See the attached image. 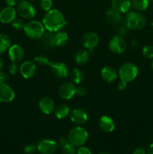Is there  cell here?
Instances as JSON below:
<instances>
[{
	"label": "cell",
	"instance_id": "7dc6e473",
	"mask_svg": "<svg viewBox=\"0 0 153 154\" xmlns=\"http://www.w3.org/2000/svg\"><path fill=\"white\" fill-rule=\"evenodd\" d=\"M151 26L153 28V20L151 22Z\"/></svg>",
	"mask_w": 153,
	"mask_h": 154
},
{
	"label": "cell",
	"instance_id": "d4e9b609",
	"mask_svg": "<svg viewBox=\"0 0 153 154\" xmlns=\"http://www.w3.org/2000/svg\"><path fill=\"white\" fill-rule=\"evenodd\" d=\"M88 59H89V54L86 50H80L74 55L75 63L80 66L86 64L88 61Z\"/></svg>",
	"mask_w": 153,
	"mask_h": 154
},
{
	"label": "cell",
	"instance_id": "4316f807",
	"mask_svg": "<svg viewBox=\"0 0 153 154\" xmlns=\"http://www.w3.org/2000/svg\"><path fill=\"white\" fill-rule=\"evenodd\" d=\"M69 75H70V78L71 79L72 82L76 84H78L82 82L84 78L83 73H82V72L80 69H74L70 72Z\"/></svg>",
	"mask_w": 153,
	"mask_h": 154
},
{
	"label": "cell",
	"instance_id": "4fadbf2b",
	"mask_svg": "<svg viewBox=\"0 0 153 154\" xmlns=\"http://www.w3.org/2000/svg\"><path fill=\"white\" fill-rule=\"evenodd\" d=\"M99 42V37L96 33L89 32L82 36V46L88 50H92L95 48Z\"/></svg>",
	"mask_w": 153,
	"mask_h": 154
},
{
	"label": "cell",
	"instance_id": "5bb4252c",
	"mask_svg": "<svg viewBox=\"0 0 153 154\" xmlns=\"http://www.w3.org/2000/svg\"><path fill=\"white\" fill-rule=\"evenodd\" d=\"M15 93L13 89L7 84H0V102L8 103L14 99Z\"/></svg>",
	"mask_w": 153,
	"mask_h": 154
},
{
	"label": "cell",
	"instance_id": "4dcf8cb0",
	"mask_svg": "<svg viewBox=\"0 0 153 154\" xmlns=\"http://www.w3.org/2000/svg\"><path fill=\"white\" fill-rule=\"evenodd\" d=\"M40 6L44 11L47 12L48 11L51 10L52 6V0H40Z\"/></svg>",
	"mask_w": 153,
	"mask_h": 154
},
{
	"label": "cell",
	"instance_id": "484cf974",
	"mask_svg": "<svg viewBox=\"0 0 153 154\" xmlns=\"http://www.w3.org/2000/svg\"><path fill=\"white\" fill-rule=\"evenodd\" d=\"M11 46V40L10 37L5 34L0 33V54H3Z\"/></svg>",
	"mask_w": 153,
	"mask_h": 154
},
{
	"label": "cell",
	"instance_id": "d590c367",
	"mask_svg": "<svg viewBox=\"0 0 153 154\" xmlns=\"http://www.w3.org/2000/svg\"><path fill=\"white\" fill-rule=\"evenodd\" d=\"M20 70V67L18 66L17 63H10L8 66V71L9 73L11 74V75H15V74L17 73L18 71Z\"/></svg>",
	"mask_w": 153,
	"mask_h": 154
},
{
	"label": "cell",
	"instance_id": "e575fe53",
	"mask_svg": "<svg viewBox=\"0 0 153 154\" xmlns=\"http://www.w3.org/2000/svg\"><path fill=\"white\" fill-rule=\"evenodd\" d=\"M117 33H118V35L121 36V37L124 38L125 36H127L129 33V29L128 27H126L125 26H121L120 27H118V29H117Z\"/></svg>",
	"mask_w": 153,
	"mask_h": 154
},
{
	"label": "cell",
	"instance_id": "8fae6325",
	"mask_svg": "<svg viewBox=\"0 0 153 154\" xmlns=\"http://www.w3.org/2000/svg\"><path fill=\"white\" fill-rule=\"evenodd\" d=\"M16 16V10L12 6H7L0 11V22L2 23H12Z\"/></svg>",
	"mask_w": 153,
	"mask_h": 154
},
{
	"label": "cell",
	"instance_id": "c3c4849f",
	"mask_svg": "<svg viewBox=\"0 0 153 154\" xmlns=\"http://www.w3.org/2000/svg\"><path fill=\"white\" fill-rule=\"evenodd\" d=\"M152 69L153 70V60H152Z\"/></svg>",
	"mask_w": 153,
	"mask_h": 154
},
{
	"label": "cell",
	"instance_id": "9c48e42d",
	"mask_svg": "<svg viewBox=\"0 0 153 154\" xmlns=\"http://www.w3.org/2000/svg\"><path fill=\"white\" fill-rule=\"evenodd\" d=\"M52 75L58 78H65L70 74V70L65 63L57 62L50 64Z\"/></svg>",
	"mask_w": 153,
	"mask_h": 154
},
{
	"label": "cell",
	"instance_id": "603a6c76",
	"mask_svg": "<svg viewBox=\"0 0 153 154\" xmlns=\"http://www.w3.org/2000/svg\"><path fill=\"white\" fill-rule=\"evenodd\" d=\"M56 47H62L67 44L68 41V35L65 31L59 30L54 35Z\"/></svg>",
	"mask_w": 153,
	"mask_h": 154
},
{
	"label": "cell",
	"instance_id": "f6af8a7d",
	"mask_svg": "<svg viewBox=\"0 0 153 154\" xmlns=\"http://www.w3.org/2000/svg\"><path fill=\"white\" fill-rule=\"evenodd\" d=\"M3 66H4V62H3L2 59L0 57V72H1L2 69H3Z\"/></svg>",
	"mask_w": 153,
	"mask_h": 154
},
{
	"label": "cell",
	"instance_id": "ffe728a7",
	"mask_svg": "<svg viewBox=\"0 0 153 154\" xmlns=\"http://www.w3.org/2000/svg\"><path fill=\"white\" fill-rule=\"evenodd\" d=\"M106 21L112 26L119 25L122 20L121 14L114 10L113 8H110L106 11Z\"/></svg>",
	"mask_w": 153,
	"mask_h": 154
},
{
	"label": "cell",
	"instance_id": "f1b7e54d",
	"mask_svg": "<svg viewBox=\"0 0 153 154\" xmlns=\"http://www.w3.org/2000/svg\"><path fill=\"white\" fill-rule=\"evenodd\" d=\"M142 54L144 57L147 59H153V46L151 45H146L142 50Z\"/></svg>",
	"mask_w": 153,
	"mask_h": 154
},
{
	"label": "cell",
	"instance_id": "8992f818",
	"mask_svg": "<svg viewBox=\"0 0 153 154\" xmlns=\"http://www.w3.org/2000/svg\"><path fill=\"white\" fill-rule=\"evenodd\" d=\"M16 12L20 17L25 19H32L35 17L36 11L34 6L28 1L22 0L17 4Z\"/></svg>",
	"mask_w": 153,
	"mask_h": 154
},
{
	"label": "cell",
	"instance_id": "44dd1931",
	"mask_svg": "<svg viewBox=\"0 0 153 154\" xmlns=\"http://www.w3.org/2000/svg\"><path fill=\"white\" fill-rule=\"evenodd\" d=\"M102 78L106 82H113L118 78V74L115 69L110 66H105L102 69L101 72H100Z\"/></svg>",
	"mask_w": 153,
	"mask_h": 154
},
{
	"label": "cell",
	"instance_id": "f35d334b",
	"mask_svg": "<svg viewBox=\"0 0 153 154\" xmlns=\"http://www.w3.org/2000/svg\"><path fill=\"white\" fill-rule=\"evenodd\" d=\"M8 81V76L4 72H0V84H6Z\"/></svg>",
	"mask_w": 153,
	"mask_h": 154
},
{
	"label": "cell",
	"instance_id": "ab89813d",
	"mask_svg": "<svg viewBox=\"0 0 153 154\" xmlns=\"http://www.w3.org/2000/svg\"><path fill=\"white\" fill-rule=\"evenodd\" d=\"M76 154H92L88 148L86 147H80L76 150Z\"/></svg>",
	"mask_w": 153,
	"mask_h": 154
},
{
	"label": "cell",
	"instance_id": "83f0119b",
	"mask_svg": "<svg viewBox=\"0 0 153 154\" xmlns=\"http://www.w3.org/2000/svg\"><path fill=\"white\" fill-rule=\"evenodd\" d=\"M131 5L138 11H143L148 7V0H131Z\"/></svg>",
	"mask_w": 153,
	"mask_h": 154
},
{
	"label": "cell",
	"instance_id": "ac0fdd59",
	"mask_svg": "<svg viewBox=\"0 0 153 154\" xmlns=\"http://www.w3.org/2000/svg\"><path fill=\"white\" fill-rule=\"evenodd\" d=\"M98 125L100 129L104 132H112L115 129V122L109 116H102L99 119Z\"/></svg>",
	"mask_w": 153,
	"mask_h": 154
},
{
	"label": "cell",
	"instance_id": "bcb514c9",
	"mask_svg": "<svg viewBox=\"0 0 153 154\" xmlns=\"http://www.w3.org/2000/svg\"><path fill=\"white\" fill-rule=\"evenodd\" d=\"M98 154H110V153H107V152H101V153H99Z\"/></svg>",
	"mask_w": 153,
	"mask_h": 154
},
{
	"label": "cell",
	"instance_id": "52a82bcc",
	"mask_svg": "<svg viewBox=\"0 0 153 154\" xmlns=\"http://www.w3.org/2000/svg\"><path fill=\"white\" fill-rule=\"evenodd\" d=\"M109 48L112 53L116 54H122L126 50V42L122 37L114 35L109 42Z\"/></svg>",
	"mask_w": 153,
	"mask_h": 154
},
{
	"label": "cell",
	"instance_id": "f546056e",
	"mask_svg": "<svg viewBox=\"0 0 153 154\" xmlns=\"http://www.w3.org/2000/svg\"><path fill=\"white\" fill-rule=\"evenodd\" d=\"M34 61L36 63L40 65V66H46V65L50 64L48 57L46 56L43 55V54H40V55H38L37 57H35Z\"/></svg>",
	"mask_w": 153,
	"mask_h": 154
},
{
	"label": "cell",
	"instance_id": "7bdbcfd3",
	"mask_svg": "<svg viewBox=\"0 0 153 154\" xmlns=\"http://www.w3.org/2000/svg\"><path fill=\"white\" fill-rule=\"evenodd\" d=\"M19 1L20 0H5V2L7 3V5L8 6L14 7V6L16 5L19 3Z\"/></svg>",
	"mask_w": 153,
	"mask_h": 154
},
{
	"label": "cell",
	"instance_id": "30bf717a",
	"mask_svg": "<svg viewBox=\"0 0 153 154\" xmlns=\"http://www.w3.org/2000/svg\"><path fill=\"white\" fill-rule=\"evenodd\" d=\"M76 86L73 83H64L58 88V95L63 99H70L76 94Z\"/></svg>",
	"mask_w": 153,
	"mask_h": 154
},
{
	"label": "cell",
	"instance_id": "60d3db41",
	"mask_svg": "<svg viewBox=\"0 0 153 154\" xmlns=\"http://www.w3.org/2000/svg\"><path fill=\"white\" fill-rule=\"evenodd\" d=\"M127 82L124 81H122L120 80L119 82L117 84V88L119 90H124L126 88H127Z\"/></svg>",
	"mask_w": 153,
	"mask_h": 154
},
{
	"label": "cell",
	"instance_id": "5b68a950",
	"mask_svg": "<svg viewBox=\"0 0 153 154\" xmlns=\"http://www.w3.org/2000/svg\"><path fill=\"white\" fill-rule=\"evenodd\" d=\"M138 68L132 63H125L120 66L118 69V76L120 80L125 82H130L136 78L138 75Z\"/></svg>",
	"mask_w": 153,
	"mask_h": 154
},
{
	"label": "cell",
	"instance_id": "74e56055",
	"mask_svg": "<svg viewBox=\"0 0 153 154\" xmlns=\"http://www.w3.org/2000/svg\"><path fill=\"white\" fill-rule=\"evenodd\" d=\"M69 144H70V141H69L68 138H65V137H62L58 140V145H59L61 148L65 147V146H67Z\"/></svg>",
	"mask_w": 153,
	"mask_h": 154
},
{
	"label": "cell",
	"instance_id": "836d02e7",
	"mask_svg": "<svg viewBox=\"0 0 153 154\" xmlns=\"http://www.w3.org/2000/svg\"><path fill=\"white\" fill-rule=\"evenodd\" d=\"M38 151V146L35 144H30L24 147V152L26 154H36Z\"/></svg>",
	"mask_w": 153,
	"mask_h": 154
},
{
	"label": "cell",
	"instance_id": "3957f363",
	"mask_svg": "<svg viewBox=\"0 0 153 154\" xmlns=\"http://www.w3.org/2000/svg\"><path fill=\"white\" fill-rule=\"evenodd\" d=\"M88 134L84 128L76 126L70 130L68 135L69 141L75 147H81L88 140Z\"/></svg>",
	"mask_w": 153,
	"mask_h": 154
},
{
	"label": "cell",
	"instance_id": "1f68e13d",
	"mask_svg": "<svg viewBox=\"0 0 153 154\" xmlns=\"http://www.w3.org/2000/svg\"><path fill=\"white\" fill-rule=\"evenodd\" d=\"M62 154H76V147L70 143L67 146L62 148Z\"/></svg>",
	"mask_w": 153,
	"mask_h": 154
},
{
	"label": "cell",
	"instance_id": "cb8c5ba5",
	"mask_svg": "<svg viewBox=\"0 0 153 154\" xmlns=\"http://www.w3.org/2000/svg\"><path fill=\"white\" fill-rule=\"evenodd\" d=\"M54 112H55V116L56 118L62 120V119L66 118L70 114V108L65 104H61L56 107Z\"/></svg>",
	"mask_w": 153,
	"mask_h": 154
},
{
	"label": "cell",
	"instance_id": "8d00e7d4",
	"mask_svg": "<svg viewBox=\"0 0 153 154\" xmlns=\"http://www.w3.org/2000/svg\"><path fill=\"white\" fill-rule=\"evenodd\" d=\"M76 93L77 94L78 96H80V97H82V96H85L86 95L87 90L86 89V87H79L76 88Z\"/></svg>",
	"mask_w": 153,
	"mask_h": 154
},
{
	"label": "cell",
	"instance_id": "7a4b0ae2",
	"mask_svg": "<svg viewBox=\"0 0 153 154\" xmlns=\"http://www.w3.org/2000/svg\"><path fill=\"white\" fill-rule=\"evenodd\" d=\"M124 26L132 30L142 29L146 24L145 15L138 11H133L127 14L124 17Z\"/></svg>",
	"mask_w": 153,
	"mask_h": 154
},
{
	"label": "cell",
	"instance_id": "d6a6232c",
	"mask_svg": "<svg viewBox=\"0 0 153 154\" xmlns=\"http://www.w3.org/2000/svg\"><path fill=\"white\" fill-rule=\"evenodd\" d=\"M12 26L14 29L17 30H22L24 29V26H25V23L21 19H15L12 22Z\"/></svg>",
	"mask_w": 153,
	"mask_h": 154
},
{
	"label": "cell",
	"instance_id": "b9f144b4",
	"mask_svg": "<svg viewBox=\"0 0 153 154\" xmlns=\"http://www.w3.org/2000/svg\"><path fill=\"white\" fill-rule=\"evenodd\" d=\"M146 152L145 149L142 147H136L133 152V154H146Z\"/></svg>",
	"mask_w": 153,
	"mask_h": 154
},
{
	"label": "cell",
	"instance_id": "7c38bea8",
	"mask_svg": "<svg viewBox=\"0 0 153 154\" xmlns=\"http://www.w3.org/2000/svg\"><path fill=\"white\" fill-rule=\"evenodd\" d=\"M25 55V51L22 47L19 45H14L10 46L8 49L9 59L13 63H19L23 59Z\"/></svg>",
	"mask_w": 153,
	"mask_h": 154
},
{
	"label": "cell",
	"instance_id": "9a60e30c",
	"mask_svg": "<svg viewBox=\"0 0 153 154\" xmlns=\"http://www.w3.org/2000/svg\"><path fill=\"white\" fill-rule=\"evenodd\" d=\"M36 66L32 61H26L20 66V72L26 79L32 78L35 74Z\"/></svg>",
	"mask_w": 153,
	"mask_h": 154
},
{
	"label": "cell",
	"instance_id": "ee69618b",
	"mask_svg": "<svg viewBox=\"0 0 153 154\" xmlns=\"http://www.w3.org/2000/svg\"><path fill=\"white\" fill-rule=\"evenodd\" d=\"M147 154H153V143L149 145L147 150Z\"/></svg>",
	"mask_w": 153,
	"mask_h": 154
},
{
	"label": "cell",
	"instance_id": "e0dca14e",
	"mask_svg": "<svg viewBox=\"0 0 153 154\" xmlns=\"http://www.w3.org/2000/svg\"><path fill=\"white\" fill-rule=\"evenodd\" d=\"M39 108L44 114H50L56 108V104L53 99L50 97H44L39 101Z\"/></svg>",
	"mask_w": 153,
	"mask_h": 154
},
{
	"label": "cell",
	"instance_id": "7402d4cb",
	"mask_svg": "<svg viewBox=\"0 0 153 154\" xmlns=\"http://www.w3.org/2000/svg\"><path fill=\"white\" fill-rule=\"evenodd\" d=\"M40 45L45 49H52L55 48V41H54V35L51 32H46L44 33L40 37Z\"/></svg>",
	"mask_w": 153,
	"mask_h": 154
},
{
	"label": "cell",
	"instance_id": "ba28073f",
	"mask_svg": "<svg viewBox=\"0 0 153 154\" xmlns=\"http://www.w3.org/2000/svg\"><path fill=\"white\" fill-rule=\"evenodd\" d=\"M38 150L40 154H54L57 150V143L51 139H43L38 144Z\"/></svg>",
	"mask_w": 153,
	"mask_h": 154
},
{
	"label": "cell",
	"instance_id": "6da1fadb",
	"mask_svg": "<svg viewBox=\"0 0 153 154\" xmlns=\"http://www.w3.org/2000/svg\"><path fill=\"white\" fill-rule=\"evenodd\" d=\"M43 24L47 31L56 32L65 26L66 21L60 11L51 9L44 17Z\"/></svg>",
	"mask_w": 153,
	"mask_h": 154
},
{
	"label": "cell",
	"instance_id": "2e32d148",
	"mask_svg": "<svg viewBox=\"0 0 153 154\" xmlns=\"http://www.w3.org/2000/svg\"><path fill=\"white\" fill-rule=\"evenodd\" d=\"M70 120L76 125H82L88 120V114L81 108H76L70 113Z\"/></svg>",
	"mask_w": 153,
	"mask_h": 154
},
{
	"label": "cell",
	"instance_id": "277c9868",
	"mask_svg": "<svg viewBox=\"0 0 153 154\" xmlns=\"http://www.w3.org/2000/svg\"><path fill=\"white\" fill-rule=\"evenodd\" d=\"M23 31L27 37L32 39L40 38L45 32V27L43 23L38 20H31L25 24Z\"/></svg>",
	"mask_w": 153,
	"mask_h": 154
},
{
	"label": "cell",
	"instance_id": "d6986e66",
	"mask_svg": "<svg viewBox=\"0 0 153 154\" xmlns=\"http://www.w3.org/2000/svg\"><path fill=\"white\" fill-rule=\"evenodd\" d=\"M111 6L114 10L119 12L120 14H123L130 10L131 2L130 0H112Z\"/></svg>",
	"mask_w": 153,
	"mask_h": 154
}]
</instances>
